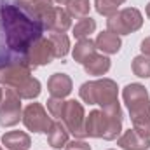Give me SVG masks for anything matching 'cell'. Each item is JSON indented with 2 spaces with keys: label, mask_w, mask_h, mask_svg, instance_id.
Segmentation results:
<instances>
[{
  "label": "cell",
  "mask_w": 150,
  "mask_h": 150,
  "mask_svg": "<svg viewBox=\"0 0 150 150\" xmlns=\"http://www.w3.org/2000/svg\"><path fill=\"white\" fill-rule=\"evenodd\" d=\"M115 2H117V4H119V5H120V4H124V2H126V0H115Z\"/></svg>",
  "instance_id": "d6a6232c"
},
{
  "label": "cell",
  "mask_w": 150,
  "mask_h": 150,
  "mask_svg": "<svg viewBox=\"0 0 150 150\" xmlns=\"http://www.w3.org/2000/svg\"><path fill=\"white\" fill-rule=\"evenodd\" d=\"M145 12H147V18L150 19V2L147 4V7H145Z\"/></svg>",
  "instance_id": "f546056e"
},
{
  "label": "cell",
  "mask_w": 150,
  "mask_h": 150,
  "mask_svg": "<svg viewBox=\"0 0 150 150\" xmlns=\"http://www.w3.org/2000/svg\"><path fill=\"white\" fill-rule=\"evenodd\" d=\"M23 119V110H21V98L12 91L5 89L4 100L0 103V126L2 127H12L19 124Z\"/></svg>",
  "instance_id": "8992f818"
},
{
  "label": "cell",
  "mask_w": 150,
  "mask_h": 150,
  "mask_svg": "<svg viewBox=\"0 0 150 150\" xmlns=\"http://www.w3.org/2000/svg\"><path fill=\"white\" fill-rule=\"evenodd\" d=\"M21 100H35L40 94V82L35 77H30L25 84H21L18 89H12Z\"/></svg>",
  "instance_id": "7402d4cb"
},
{
  "label": "cell",
  "mask_w": 150,
  "mask_h": 150,
  "mask_svg": "<svg viewBox=\"0 0 150 150\" xmlns=\"http://www.w3.org/2000/svg\"><path fill=\"white\" fill-rule=\"evenodd\" d=\"M2 143L9 150H28L32 147V138L25 131H7L2 136Z\"/></svg>",
  "instance_id": "e0dca14e"
},
{
  "label": "cell",
  "mask_w": 150,
  "mask_h": 150,
  "mask_svg": "<svg viewBox=\"0 0 150 150\" xmlns=\"http://www.w3.org/2000/svg\"><path fill=\"white\" fill-rule=\"evenodd\" d=\"M2 100H4V91H2V87H0V103H2Z\"/></svg>",
  "instance_id": "1f68e13d"
},
{
  "label": "cell",
  "mask_w": 150,
  "mask_h": 150,
  "mask_svg": "<svg viewBox=\"0 0 150 150\" xmlns=\"http://www.w3.org/2000/svg\"><path fill=\"white\" fill-rule=\"evenodd\" d=\"M32 77V70L25 65H4L0 67V84L9 89H18Z\"/></svg>",
  "instance_id": "9c48e42d"
},
{
  "label": "cell",
  "mask_w": 150,
  "mask_h": 150,
  "mask_svg": "<svg viewBox=\"0 0 150 150\" xmlns=\"http://www.w3.org/2000/svg\"><path fill=\"white\" fill-rule=\"evenodd\" d=\"M47 89L52 98H67L72 93L74 84L67 74H52L47 80Z\"/></svg>",
  "instance_id": "5bb4252c"
},
{
  "label": "cell",
  "mask_w": 150,
  "mask_h": 150,
  "mask_svg": "<svg viewBox=\"0 0 150 150\" xmlns=\"http://www.w3.org/2000/svg\"><path fill=\"white\" fill-rule=\"evenodd\" d=\"M21 120L26 126V129L33 133H47L52 124V119L49 117V113L45 112V108L40 103H30L23 110Z\"/></svg>",
  "instance_id": "52a82bcc"
},
{
  "label": "cell",
  "mask_w": 150,
  "mask_h": 150,
  "mask_svg": "<svg viewBox=\"0 0 150 150\" xmlns=\"http://www.w3.org/2000/svg\"><path fill=\"white\" fill-rule=\"evenodd\" d=\"M49 40L52 44V49H54V56L63 59L68 51H70V38L67 37L65 33H51L49 35Z\"/></svg>",
  "instance_id": "603a6c76"
},
{
  "label": "cell",
  "mask_w": 150,
  "mask_h": 150,
  "mask_svg": "<svg viewBox=\"0 0 150 150\" xmlns=\"http://www.w3.org/2000/svg\"><path fill=\"white\" fill-rule=\"evenodd\" d=\"M68 133L70 131L67 129V126L63 124V120L61 122L59 120L52 122L51 127H49V131H47V142H49V145L56 150L65 149L67 143H68Z\"/></svg>",
  "instance_id": "2e32d148"
},
{
  "label": "cell",
  "mask_w": 150,
  "mask_h": 150,
  "mask_svg": "<svg viewBox=\"0 0 150 150\" xmlns=\"http://www.w3.org/2000/svg\"><path fill=\"white\" fill-rule=\"evenodd\" d=\"M84 70H86L87 75H96V77L105 75L110 70V59H108V56L96 52L94 56H91V58L84 63Z\"/></svg>",
  "instance_id": "d6986e66"
},
{
  "label": "cell",
  "mask_w": 150,
  "mask_h": 150,
  "mask_svg": "<svg viewBox=\"0 0 150 150\" xmlns=\"http://www.w3.org/2000/svg\"><path fill=\"white\" fill-rule=\"evenodd\" d=\"M80 98L89 105H100L101 108H108L119 103V87L112 79H98L84 82L79 89Z\"/></svg>",
  "instance_id": "3957f363"
},
{
  "label": "cell",
  "mask_w": 150,
  "mask_h": 150,
  "mask_svg": "<svg viewBox=\"0 0 150 150\" xmlns=\"http://www.w3.org/2000/svg\"><path fill=\"white\" fill-rule=\"evenodd\" d=\"M129 115H131L133 129L150 138V100L129 108Z\"/></svg>",
  "instance_id": "8fae6325"
},
{
  "label": "cell",
  "mask_w": 150,
  "mask_h": 150,
  "mask_svg": "<svg viewBox=\"0 0 150 150\" xmlns=\"http://www.w3.org/2000/svg\"><path fill=\"white\" fill-rule=\"evenodd\" d=\"M65 100L63 98H49L47 100V110L49 113L52 115V117H56V119H61V115H63V110H65Z\"/></svg>",
  "instance_id": "4316f807"
},
{
  "label": "cell",
  "mask_w": 150,
  "mask_h": 150,
  "mask_svg": "<svg viewBox=\"0 0 150 150\" xmlns=\"http://www.w3.org/2000/svg\"><path fill=\"white\" fill-rule=\"evenodd\" d=\"M26 56H28V61H30V65H32L33 70H35L37 67L49 65V63L56 58V56H54V49H52L51 40L45 38V37H40L38 40H35V42L30 45Z\"/></svg>",
  "instance_id": "ba28073f"
},
{
  "label": "cell",
  "mask_w": 150,
  "mask_h": 150,
  "mask_svg": "<svg viewBox=\"0 0 150 150\" xmlns=\"http://www.w3.org/2000/svg\"><path fill=\"white\" fill-rule=\"evenodd\" d=\"M89 11H91L89 0H68L67 2V12L75 19H82L89 16Z\"/></svg>",
  "instance_id": "cb8c5ba5"
},
{
  "label": "cell",
  "mask_w": 150,
  "mask_h": 150,
  "mask_svg": "<svg viewBox=\"0 0 150 150\" xmlns=\"http://www.w3.org/2000/svg\"><path fill=\"white\" fill-rule=\"evenodd\" d=\"M19 9L38 23L44 21L45 14L52 7V0H16Z\"/></svg>",
  "instance_id": "4fadbf2b"
},
{
  "label": "cell",
  "mask_w": 150,
  "mask_h": 150,
  "mask_svg": "<svg viewBox=\"0 0 150 150\" xmlns=\"http://www.w3.org/2000/svg\"><path fill=\"white\" fill-rule=\"evenodd\" d=\"M42 25H44V30H49L51 33H65L67 30L72 28V16L65 9L52 5L45 14Z\"/></svg>",
  "instance_id": "30bf717a"
},
{
  "label": "cell",
  "mask_w": 150,
  "mask_h": 150,
  "mask_svg": "<svg viewBox=\"0 0 150 150\" xmlns=\"http://www.w3.org/2000/svg\"><path fill=\"white\" fill-rule=\"evenodd\" d=\"M94 9L98 14L110 18L119 11V4L115 0H94Z\"/></svg>",
  "instance_id": "484cf974"
},
{
  "label": "cell",
  "mask_w": 150,
  "mask_h": 150,
  "mask_svg": "<svg viewBox=\"0 0 150 150\" xmlns=\"http://www.w3.org/2000/svg\"><path fill=\"white\" fill-rule=\"evenodd\" d=\"M117 145L122 150H149L150 138L140 134L134 129H127L117 138Z\"/></svg>",
  "instance_id": "7c38bea8"
},
{
  "label": "cell",
  "mask_w": 150,
  "mask_h": 150,
  "mask_svg": "<svg viewBox=\"0 0 150 150\" xmlns=\"http://www.w3.org/2000/svg\"><path fill=\"white\" fill-rule=\"evenodd\" d=\"M65 150H91V147L84 140H74V142H68L67 143Z\"/></svg>",
  "instance_id": "83f0119b"
},
{
  "label": "cell",
  "mask_w": 150,
  "mask_h": 150,
  "mask_svg": "<svg viewBox=\"0 0 150 150\" xmlns=\"http://www.w3.org/2000/svg\"><path fill=\"white\" fill-rule=\"evenodd\" d=\"M0 150H4V149H2V145H0Z\"/></svg>",
  "instance_id": "836d02e7"
},
{
  "label": "cell",
  "mask_w": 150,
  "mask_h": 150,
  "mask_svg": "<svg viewBox=\"0 0 150 150\" xmlns=\"http://www.w3.org/2000/svg\"><path fill=\"white\" fill-rule=\"evenodd\" d=\"M86 136L89 138H103L117 140L122 131V108L120 103H115L108 108L91 110L84 122Z\"/></svg>",
  "instance_id": "7a4b0ae2"
},
{
  "label": "cell",
  "mask_w": 150,
  "mask_h": 150,
  "mask_svg": "<svg viewBox=\"0 0 150 150\" xmlns=\"http://www.w3.org/2000/svg\"><path fill=\"white\" fill-rule=\"evenodd\" d=\"M142 54H145V56H150V37L143 38L142 40Z\"/></svg>",
  "instance_id": "f1b7e54d"
},
{
  "label": "cell",
  "mask_w": 150,
  "mask_h": 150,
  "mask_svg": "<svg viewBox=\"0 0 150 150\" xmlns=\"http://www.w3.org/2000/svg\"><path fill=\"white\" fill-rule=\"evenodd\" d=\"M94 30H96V21H94L93 18H89V16L79 19L74 26H72V33H74V37L77 38V40L89 38L91 33H94Z\"/></svg>",
  "instance_id": "44dd1931"
},
{
  "label": "cell",
  "mask_w": 150,
  "mask_h": 150,
  "mask_svg": "<svg viewBox=\"0 0 150 150\" xmlns=\"http://www.w3.org/2000/svg\"><path fill=\"white\" fill-rule=\"evenodd\" d=\"M142 25H143V16L136 7L120 9L107 19V30L119 35V37L138 32L142 28Z\"/></svg>",
  "instance_id": "277c9868"
},
{
  "label": "cell",
  "mask_w": 150,
  "mask_h": 150,
  "mask_svg": "<svg viewBox=\"0 0 150 150\" xmlns=\"http://www.w3.org/2000/svg\"><path fill=\"white\" fill-rule=\"evenodd\" d=\"M133 74L140 79H149L150 77V56L140 54L133 59Z\"/></svg>",
  "instance_id": "d4e9b609"
},
{
  "label": "cell",
  "mask_w": 150,
  "mask_h": 150,
  "mask_svg": "<svg viewBox=\"0 0 150 150\" xmlns=\"http://www.w3.org/2000/svg\"><path fill=\"white\" fill-rule=\"evenodd\" d=\"M44 32V25L25 14L16 0H0V47L26 56Z\"/></svg>",
  "instance_id": "6da1fadb"
},
{
  "label": "cell",
  "mask_w": 150,
  "mask_h": 150,
  "mask_svg": "<svg viewBox=\"0 0 150 150\" xmlns=\"http://www.w3.org/2000/svg\"><path fill=\"white\" fill-rule=\"evenodd\" d=\"M122 98H124V103H126L127 110L150 100L149 91H147L145 86H142V84H127V86L124 87V91H122Z\"/></svg>",
  "instance_id": "9a60e30c"
},
{
  "label": "cell",
  "mask_w": 150,
  "mask_h": 150,
  "mask_svg": "<svg viewBox=\"0 0 150 150\" xmlns=\"http://www.w3.org/2000/svg\"><path fill=\"white\" fill-rule=\"evenodd\" d=\"M94 44H96V49H100L103 54H117L120 51V47H122L120 37L112 33V32H108V30L98 33Z\"/></svg>",
  "instance_id": "ac0fdd59"
},
{
  "label": "cell",
  "mask_w": 150,
  "mask_h": 150,
  "mask_svg": "<svg viewBox=\"0 0 150 150\" xmlns=\"http://www.w3.org/2000/svg\"><path fill=\"white\" fill-rule=\"evenodd\" d=\"M52 2H56V4H67L68 0H52Z\"/></svg>",
  "instance_id": "4dcf8cb0"
},
{
  "label": "cell",
  "mask_w": 150,
  "mask_h": 150,
  "mask_svg": "<svg viewBox=\"0 0 150 150\" xmlns=\"http://www.w3.org/2000/svg\"><path fill=\"white\" fill-rule=\"evenodd\" d=\"M96 54V44H94V40H91V38H82V40H79L77 44H75L74 51H72V56H74V61L77 63H80V65H84L91 56H94Z\"/></svg>",
  "instance_id": "ffe728a7"
},
{
  "label": "cell",
  "mask_w": 150,
  "mask_h": 150,
  "mask_svg": "<svg viewBox=\"0 0 150 150\" xmlns=\"http://www.w3.org/2000/svg\"><path fill=\"white\" fill-rule=\"evenodd\" d=\"M61 120L77 140L86 138V129H84L86 113H84L82 103H79L75 100H68L65 103V110H63V115H61Z\"/></svg>",
  "instance_id": "5b68a950"
}]
</instances>
